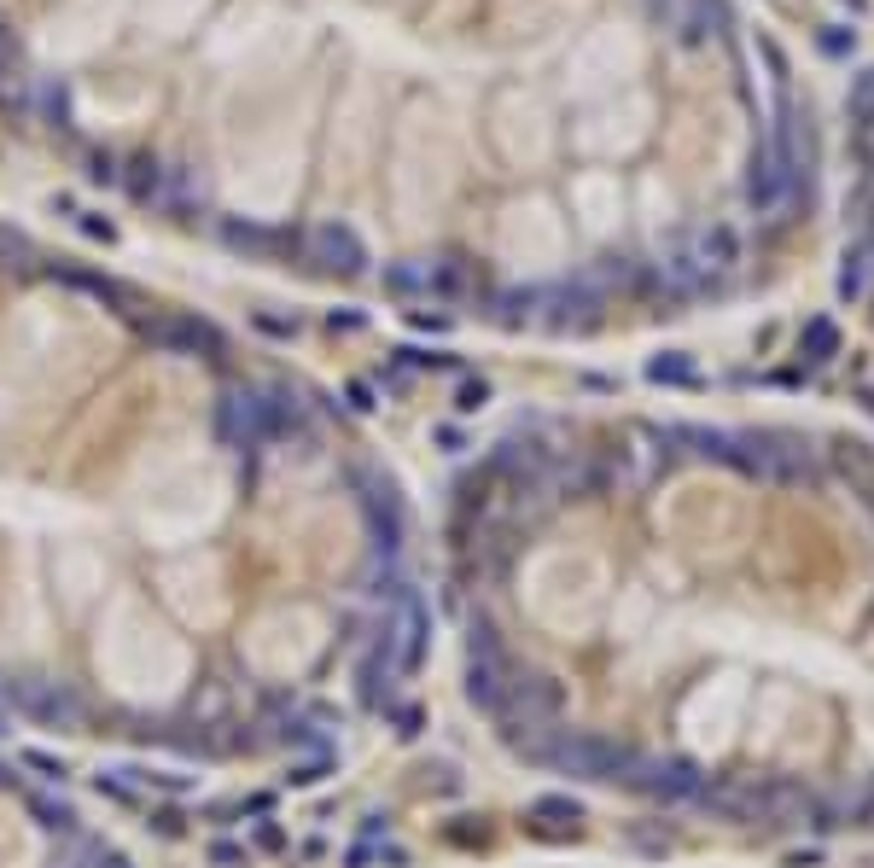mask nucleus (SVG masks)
I'll list each match as a JSON object with an SVG mask.
<instances>
[{
    "mask_svg": "<svg viewBox=\"0 0 874 868\" xmlns=\"http://www.w3.org/2000/svg\"><path fill=\"white\" fill-rule=\"evenodd\" d=\"M385 292H397V298H426V263H391L385 268Z\"/></svg>",
    "mask_w": 874,
    "mask_h": 868,
    "instance_id": "12",
    "label": "nucleus"
},
{
    "mask_svg": "<svg viewBox=\"0 0 874 868\" xmlns=\"http://www.w3.org/2000/svg\"><path fill=\"white\" fill-rule=\"evenodd\" d=\"M24 764H30V769H41V775H53V781L65 775V764H59V758H47V752H24Z\"/></svg>",
    "mask_w": 874,
    "mask_h": 868,
    "instance_id": "22",
    "label": "nucleus"
},
{
    "mask_svg": "<svg viewBox=\"0 0 874 868\" xmlns=\"http://www.w3.org/2000/svg\"><path fill=\"white\" fill-rule=\"evenodd\" d=\"M327 327H333V333H338V327H344V333H356V327H368V315H356V309H344V315H338V309H333V315H327Z\"/></svg>",
    "mask_w": 874,
    "mask_h": 868,
    "instance_id": "23",
    "label": "nucleus"
},
{
    "mask_svg": "<svg viewBox=\"0 0 874 868\" xmlns=\"http://www.w3.org/2000/svg\"><path fill=\"white\" fill-rule=\"evenodd\" d=\"M863 286H869V245L845 251V268H840V298H857Z\"/></svg>",
    "mask_w": 874,
    "mask_h": 868,
    "instance_id": "13",
    "label": "nucleus"
},
{
    "mask_svg": "<svg viewBox=\"0 0 874 868\" xmlns=\"http://www.w3.org/2000/svg\"><path fill=\"white\" fill-rule=\"evenodd\" d=\"M303 257L315 268H327V274H362L368 268V245H362V234L350 228V222H315L309 234H303Z\"/></svg>",
    "mask_w": 874,
    "mask_h": 868,
    "instance_id": "4",
    "label": "nucleus"
},
{
    "mask_svg": "<svg viewBox=\"0 0 874 868\" xmlns=\"http://www.w3.org/2000/svg\"><path fill=\"white\" fill-rule=\"evenodd\" d=\"M88 181H117V164H111V158H100V152H94V158H88Z\"/></svg>",
    "mask_w": 874,
    "mask_h": 868,
    "instance_id": "25",
    "label": "nucleus"
},
{
    "mask_svg": "<svg viewBox=\"0 0 874 868\" xmlns=\"http://www.w3.org/2000/svg\"><path fill=\"white\" fill-rule=\"evenodd\" d=\"M251 321H257V333H269V338H298V321H286V315H269V309H257Z\"/></svg>",
    "mask_w": 874,
    "mask_h": 868,
    "instance_id": "18",
    "label": "nucleus"
},
{
    "mask_svg": "<svg viewBox=\"0 0 874 868\" xmlns=\"http://www.w3.org/2000/svg\"><path fill=\"white\" fill-rule=\"evenodd\" d=\"M851 117H857V123H874V65L851 82Z\"/></svg>",
    "mask_w": 874,
    "mask_h": 868,
    "instance_id": "15",
    "label": "nucleus"
},
{
    "mask_svg": "<svg viewBox=\"0 0 874 868\" xmlns=\"http://www.w3.org/2000/svg\"><path fill=\"white\" fill-rule=\"evenodd\" d=\"M484 397H490V385H484V379H467V385H461V397H455V408H461V414H472V408H484Z\"/></svg>",
    "mask_w": 874,
    "mask_h": 868,
    "instance_id": "20",
    "label": "nucleus"
},
{
    "mask_svg": "<svg viewBox=\"0 0 874 868\" xmlns=\"http://www.w3.org/2000/svg\"><path fill=\"white\" fill-rule=\"evenodd\" d=\"M47 117H53V129H70V94L65 88H47Z\"/></svg>",
    "mask_w": 874,
    "mask_h": 868,
    "instance_id": "19",
    "label": "nucleus"
},
{
    "mask_svg": "<svg viewBox=\"0 0 874 868\" xmlns=\"http://www.w3.org/2000/svg\"><path fill=\"white\" fill-rule=\"evenodd\" d=\"M799 187H793V175H787V164H781V152H775V140L764 134L758 140V152H752V175H746V199H752V210L758 216H770V210H781V204L793 199Z\"/></svg>",
    "mask_w": 874,
    "mask_h": 868,
    "instance_id": "5",
    "label": "nucleus"
},
{
    "mask_svg": "<svg viewBox=\"0 0 874 868\" xmlns=\"http://www.w3.org/2000/svg\"><path fill=\"white\" fill-rule=\"evenodd\" d=\"M350 408H362V414H368V408H373V385H362V379H356V385H350Z\"/></svg>",
    "mask_w": 874,
    "mask_h": 868,
    "instance_id": "27",
    "label": "nucleus"
},
{
    "mask_svg": "<svg viewBox=\"0 0 874 868\" xmlns=\"http://www.w3.org/2000/svg\"><path fill=\"white\" fill-rule=\"evenodd\" d=\"M222 245H234V251H251V257H274L286 234H274V228H251V222H222Z\"/></svg>",
    "mask_w": 874,
    "mask_h": 868,
    "instance_id": "9",
    "label": "nucleus"
},
{
    "mask_svg": "<svg viewBox=\"0 0 874 868\" xmlns=\"http://www.w3.org/2000/svg\"><path fill=\"white\" fill-rule=\"evenodd\" d=\"M76 228H82L88 239H100V245H111V239H117V228H111V222H100V216H82V210H76Z\"/></svg>",
    "mask_w": 874,
    "mask_h": 868,
    "instance_id": "21",
    "label": "nucleus"
},
{
    "mask_svg": "<svg viewBox=\"0 0 874 868\" xmlns=\"http://www.w3.org/2000/svg\"><path fill=\"white\" fill-rule=\"evenodd\" d=\"M129 169H135V175H123V181H129V193H135V199H146V204L164 199V175H169L164 164H152V158H135Z\"/></svg>",
    "mask_w": 874,
    "mask_h": 868,
    "instance_id": "11",
    "label": "nucleus"
},
{
    "mask_svg": "<svg viewBox=\"0 0 874 868\" xmlns=\"http://www.w3.org/2000/svg\"><path fill=\"white\" fill-rule=\"evenodd\" d=\"M0 694L12 711L24 717H41V723H59V729H76L82 723V694L59 682V676H0Z\"/></svg>",
    "mask_w": 874,
    "mask_h": 868,
    "instance_id": "2",
    "label": "nucleus"
},
{
    "mask_svg": "<svg viewBox=\"0 0 874 868\" xmlns=\"http://www.w3.org/2000/svg\"><path fill=\"white\" fill-rule=\"evenodd\" d=\"M834 344H840V338H834V327H828V321H810V327H805V356H810V362H828V356H834Z\"/></svg>",
    "mask_w": 874,
    "mask_h": 868,
    "instance_id": "16",
    "label": "nucleus"
},
{
    "mask_svg": "<svg viewBox=\"0 0 874 868\" xmlns=\"http://www.w3.org/2000/svg\"><path fill=\"white\" fill-rule=\"evenodd\" d=\"M210 863L234 868V863H245V851H239V845H210Z\"/></svg>",
    "mask_w": 874,
    "mask_h": 868,
    "instance_id": "26",
    "label": "nucleus"
},
{
    "mask_svg": "<svg viewBox=\"0 0 874 868\" xmlns=\"http://www.w3.org/2000/svg\"><path fill=\"white\" fill-rule=\"evenodd\" d=\"M298 420L303 414L286 391H228V397L216 402V432H222V443L234 455L269 449L274 437H286Z\"/></svg>",
    "mask_w": 874,
    "mask_h": 868,
    "instance_id": "1",
    "label": "nucleus"
},
{
    "mask_svg": "<svg viewBox=\"0 0 874 868\" xmlns=\"http://www.w3.org/2000/svg\"><path fill=\"white\" fill-rule=\"evenodd\" d=\"M152 344L169 350V356H204V362H216L228 350V338L216 333L210 321H199V315H164V321H152Z\"/></svg>",
    "mask_w": 874,
    "mask_h": 868,
    "instance_id": "6",
    "label": "nucleus"
},
{
    "mask_svg": "<svg viewBox=\"0 0 874 868\" xmlns=\"http://www.w3.org/2000/svg\"><path fill=\"white\" fill-rule=\"evenodd\" d=\"M647 379H659V385H694V362L688 356H653L647 362Z\"/></svg>",
    "mask_w": 874,
    "mask_h": 868,
    "instance_id": "14",
    "label": "nucleus"
},
{
    "mask_svg": "<svg viewBox=\"0 0 874 868\" xmlns=\"http://www.w3.org/2000/svg\"><path fill=\"white\" fill-rule=\"evenodd\" d=\"M391 688H397V665H391V653L379 647L368 665H362V700H368V705H391Z\"/></svg>",
    "mask_w": 874,
    "mask_h": 868,
    "instance_id": "10",
    "label": "nucleus"
},
{
    "mask_svg": "<svg viewBox=\"0 0 874 868\" xmlns=\"http://www.w3.org/2000/svg\"><path fill=\"white\" fill-rule=\"evenodd\" d=\"M467 292H472L467 257H432L426 263V298H467Z\"/></svg>",
    "mask_w": 874,
    "mask_h": 868,
    "instance_id": "7",
    "label": "nucleus"
},
{
    "mask_svg": "<svg viewBox=\"0 0 874 868\" xmlns=\"http://www.w3.org/2000/svg\"><path fill=\"white\" fill-rule=\"evenodd\" d=\"M0 711H6V694H0Z\"/></svg>",
    "mask_w": 874,
    "mask_h": 868,
    "instance_id": "28",
    "label": "nucleus"
},
{
    "mask_svg": "<svg viewBox=\"0 0 874 868\" xmlns=\"http://www.w3.org/2000/svg\"><path fill=\"white\" fill-rule=\"evenodd\" d=\"M356 507H362V519H368V531H373V548H379V554H397L403 536H408V513H403L397 484L362 467L356 472Z\"/></svg>",
    "mask_w": 874,
    "mask_h": 868,
    "instance_id": "3",
    "label": "nucleus"
},
{
    "mask_svg": "<svg viewBox=\"0 0 874 868\" xmlns=\"http://www.w3.org/2000/svg\"><path fill=\"white\" fill-rule=\"evenodd\" d=\"M822 53H851V30H822Z\"/></svg>",
    "mask_w": 874,
    "mask_h": 868,
    "instance_id": "24",
    "label": "nucleus"
},
{
    "mask_svg": "<svg viewBox=\"0 0 874 868\" xmlns=\"http://www.w3.org/2000/svg\"><path fill=\"white\" fill-rule=\"evenodd\" d=\"M35 816H41V828H53V834H76V816H70L65 804H35Z\"/></svg>",
    "mask_w": 874,
    "mask_h": 868,
    "instance_id": "17",
    "label": "nucleus"
},
{
    "mask_svg": "<svg viewBox=\"0 0 874 868\" xmlns=\"http://www.w3.org/2000/svg\"><path fill=\"white\" fill-rule=\"evenodd\" d=\"M694 251H700V263H706L711 274H723V268L740 263V239H735V228H723V222L700 228V234H694Z\"/></svg>",
    "mask_w": 874,
    "mask_h": 868,
    "instance_id": "8",
    "label": "nucleus"
}]
</instances>
